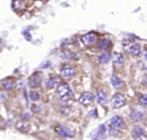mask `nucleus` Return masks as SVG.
<instances>
[{
    "mask_svg": "<svg viewBox=\"0 0 147 140\" xmlns=\"http://www.w3.org/2000/svg\"><path fill=\"white\" fill-rule=\"evenodd\" d=\"M24 35L25 38L28 40V41H30V39H31V35H30L29 32H26V31H25V32H24Z\"/></svg>",
    "mask_w": 147,
    "mask_h": 140,
    "instance_id": "26",
    "label": "nucleus"
},
{
    "mask_svg": "<svg viewBox=\"0 0 147 140\" xmlns=\"http://www.w3.org/2000/svg\"><path fill=\"white\" fill-rule=\"evenodd\" d=\"M51 65V62L49 60H47V61H45L44 62H42L41 64V65L40 66V68L42 69H46L47 68H49Z\"/></svg>",
    "mask_w": 147,
    "mask_h": 140,
    "instance_id": "25",
    "label": "nucleus"
},
{
    "mask_svg": "<svg viewBox=\"0 0 147 140\" xmlns=\"http://www.w3.org/2000/svg\"><path fill=\"white\" fill-rule=\"evenodd\" d=\"M16 127L18 130L24 132H28L30 129V125L25 121H24V120H21V121H18L16 122Z\"/></svg>",
    "mask_w": 147,
    "mask_h": 140,
    "instance_id": "12",
    "label": "nucleus"
},
{
    "mask_svg": "<svg viewBox=\"0 0 147 140\" xmlns=\"http://www.w3.org/2000/svg\"><path fill=\"white\" fill-rule=\"evenodd\" d=\"M115 62L118 64H122L124 62V59H123L122 55L120 54H118L115 57Z\"/></svg>",
    "mask_w": 147,
    "mask_h": 140,
    "instance_id": "20",
    "label": "nucleus"
},
{
    "mask_svg": "<svg viewBox=\"0 0 147 140\" xmlns=\"http://www.w3.org/2000/svg\"><path fill=\"white\" fill-rule=\"evenodd\" d=\"M126 101L122 94H116L111 98V104L115 108H120L124 106Z\"/></svg>",
    "mask_w": 147,
    "mask_h": 140,
    "instance_id": "2",
    "label": "nucleus"
},
{
    "mask_svg": "<svg viewBox=\"0 0 147 140\" xmlns=\"http://www.w3.org/2000/svg\"><path fill=\"white\" fill-rule=\"evenodd\" d=\"M3 86L6 90H11L13 89V84L11 80H5L3 83Z\"/></svg>",
    "mask_w": 147,
    "mask_h": 140,
    "instance_id": "21",
    "label": "nucleus"
},
{
    "mask_svg": "<svg viewBox=\"0 0 147 140\" xmlns=\"http://www.w3.org/2000/svg\"><path fill=\"white\" fill-rule=\"evenodd\" d=\"M143 54H144V58H145L146 60H147V49L144 50V53H143Z\"/></svg>",
    "mask_w": 147,
    "mask_h": 140,
    "instance_id": "29",
    "label": "nucleus"
},
{
    "mask_svg": "<svg viewBox=\"0 0 147 140\" xmlns=\"http://www.w3.org/2000/svg\"><path fill=\"white\" fill-rule=\"evenodd\" d=\"M129 52L133 55L137 56L141 53V47L137 44H134L129 48Z\"/></svg>",
    "mask_w": 147,
    "mask_h": 140,
    "instance_id": "14",
    "label": "nucleus"
},
{
    "mask_svg": "<svg viewBox=\"0 0 147 140\" xmlns=\"http://www.w3.org/2000/svg\"><path fill=\"white\" fill-rule=\"evenodd\" d=\"M111 42L110 40L107 39H101L98 43V47L99 49L103 50V51H105V50H107L109 49L111 47Z\"/></svg>",
    "mask_w": 147,
    "mask_h": 140,
    "instance_id": "11",
    "label": "nucleus"
},
{
    "mask_svg": "<svg viewBox=\"0 0 147 140\" xmlns=\"http://www.w3.org/2000/svg\"><path fill=\"white\" fill-rule=\"evenodd\" d=\"M111 83L112 84L113 87L117 89V88H120L122 87V81L119 77H117V76H113V77L111 79Z\"/></svg>",
    "mask_w": 147,
    "mask_h": 140,
    "instance_id": "15",
    "label": "nucleus"
},
{
    "mask_svg": "<svg viewBox=\"0 0 147 140\" xmlns=\"http://www.w3.org/2000/svg\"><path fill=\"white\" fill-rule=\"evenodd\" d=\"M30 98L32 101H37L40 98V95L37 92L32 91L30 93Z\"/></svg>",
    "mask_w": 147,
    "mask_h": 140,
    "instance_id": "19",
    "label": "nucleus"
},
{
    "mask_svg": "<svg viewBox=\"0 0 147 140\" xmlns=\"http://www.w3.org/2000/svg\"><path fill=\"white\" fill-rule=\"evenodd\" d=\"M139 100L142 104L147 106V95L144 94L143 95V96H141V98H139Z\"/></svg>",
    "mask_w": 147,
    "mask_h": 140,
    "instance_id": "24",
    "label": "nucleus"
},
{
    "mask_svg": "<svg viewBox=\"0 0 147 140\" xmlns=\"http://www.w3.org/2000/svg\"><path fill=\"white\" fill-rule=\"evenodd\" d=\"M129 117L133 121L139 122L142 119V118H143V113H142L141 111H137V110H134L130 113Z\"/></svg>",
    "mask_w": 147,
    "mask_h": 140,
    "instance_id": "9",
    "label": "nucleus"
},
{
    "mask_svg": "<svg viewBox=\"0 0 147 140\" xmlns=\"http://www.w3.org/2000/svg\"><path fill=\"white\" fill-rule=\"evenodd\" d=\"M139 140H147V137L144 135H143V136L139 137Z\"/></svg>",
    "mask_w": 147,
    "mask_h": 140,
    "instance_id": "28",
    "label": "nucleus"
},
{
    "mask_svg": "<svg viewBox=\"0 0 147 140\" xmlns=\"http://www.w3.org/2000/svg\"><path fill=\"white\" fill-rule=\"evenodd\" d=\"M111 125L115 128H120L124 124V121H123L122 118L118 117V116H115V117H113L111 118Z\"/></svg>",
    "mask_w": 147,
    "mask_h": 140,
    "instance_id": "10",
    "label": "nucleus"
},
{
    "mask_svg": "<svg viewBox=\"0 0 147 140\" xmlns=\"http://www.w3.org/2000/svg\"><path fill=\"white\" fill-rule=\"evenodd\" d=\"M42 80V76L40 73H35L31 76L28 84L31 88L35 89L40 87Z\"/></svg>",
    "mask_w": 147,
    "mask_h": 140,
    "instance_id": "3",
    "label": "nucleus"
},
{
    "mask_svg": "<svg viewBox=\"0 0 147 140\" xmlns=\"http://www.w3.org/2000/svg\"><path fill=\"white\" fill-rule=\"evenodd\" d=\"M56 131L57 133L63 137H72L74 136V132L69 128L65 126L60 125L56 128Z\"/></svg>",
    "mask_w": 147,
    "mask_h": 140,
    "instance_id": "4",
    "label": "nucleus"
},
{
    "mask_svg": "<svg viewBox=\"0 0 147 140\" xmlns=\"http://www.w3.org/2000/svg\"><path fill=\"white\" fill-rule=\"evenodd\" d=\"M144 130L143 128L141 126H136L134 130V134H135V136L139 137L144 135Z\"/></svg>",
    "mask_w": 147,
    "mask_h": 140,
    "instance_id": "17",
    "label": "nucleus"
},
{
    "mask_svg": "<svg viewBox=\"0 0 147 140\" xmlns=\"http://www.w3.org/2000/svg\"><path fill=\"white\" fill-rule=\"evenodd\" d=\"M106 132V128L103 124H101L99 126L98 129V135L99 136H103L104 134H105Z\"/></svg>",
    "mask_w": 147,
    "mask_h": 140,
    "instance_id": "22",
    "label": "nucleus"
},
{
    "mask_svg": "<svg viewBox=\"0 0 147 140\" xmlns=\"http://www.w3.org/2000/svg\"><path fill=\"white\" fill-rule=\"evenodd\" d=\"M58 83V79L56 77H52L50 78L45 83V86L47 89H52L56 86V85Z\"/></svg>",
    "mask_w": 147,
    "mask_h": 140,
    "instance_id": "13",
    "label": "nucleus"
},
{
    "mask_svg": "<svg viewBox=\"0 0 147 140\" xmlns=\"http://www.w3.org/2000/svg\"><path fill=\"white\" fill-rule=\"evenodd\" d=\"M30 114L28 112H23L22 114H21L20 118L21 119L24 121H26V120H28L30 118Z\"/></svg>",
    "mask_w": 147,
    "mask_h": 140,
    "instance_id": "23",
    "label": "nucleus"
},
{
    "mask_svg": "<svg viewBox=\"0 0 147 140\" xmlns=\"http://www.w3.org/2000/svg\"><path fill=\"white\" fill-rule=\"evenodd\" d=\"M61 74L65 79H70L75 74V70L72 66L66 65L63 66L61 70Z\"/></svg>",
    "mask_w": 147,
    "mask_h": 140,
    "instance_id": "7",
    "label": "nucleus"
},
{
    "mask_svg": "<svg viewBox=\"0 0 147 140\" xmlns=\"http://www.w3.org/2000/svg\"><path fill=\"white\" fill-rule=\"evenodd\" d=\"M23 5V3L20 0H14L12 3V7L14 9H19L22 8Z\"/></svg>",
    "mask_w": 147,
    "mask_h": 140,
    "instance_id": "18",
    "label": "nucleus"
},
{
    "mask_svg": "<svg viewBox=\"0 0 147 140\" xmlns=\"http://www.w3.org/2000/svg\"><path fill=\"white\" fill-rule=\"evenodd\" d=\"M143 84L144 85V86L147 87V76H146V77L143 79Z\"/></svg>",
    "mask_w": 147,
    "mask_h": 140,
    "instance_id": "27",
    "label": "nucleus"
},
{
    "mask_svg": "<svg viewBox=\"0 0 147 140\" xmlns=\"http://www.w3.org/2000/svg\"><path fill=\"white\" fill-rule=\"evenodd\" d=\"M96 39V34L94 32H90L83 35L81 40L83 43L86 46H90L92 45Z\"/></svg>",
    "mask_w": 147,
    "mask_h": 140,
    "instance_id": "6",
    "label": "nucleus"
},
{
    "mask_svg": "<svg viewBox=\"0 0 147 140\" xmlns=\"http://www.w3.org/2000/svg\"><path fill=\"white\" fill-rule=\"evenodd\" d=\"M94 100V96L92 93L88 92H86L82 93L80 95V98L79 99V102L82 104V105L84 106H88L93 102Z\"/></svg>",
    "mask_w": 147,
    "mask_h": 140,
    "instance_id": "5",
    "label": "nucleus"
},
{
    "mask_svg": "<svg viewBox=\"0 0 147 140\" xmlns=\"http://www.w3.org/2000/svg\"><path fill=\"white\" fill-rule=\"evenodd\" d=\"M96 100L98 103L103 106L107 103V94L103 91H99L96 96Z\"/></svg>",
    "mask_w": 147,
    "mask_h": 140,
    "instance_id": "8",
    "label": "nucleus"
},
{
    "mask_svg": "<svg viewBox=\"0 0 147 140\" xmlns=\"http://www.w3.org/2000/svg\"><path fill=\"white\" fill-rule=\"evenodd\" d=\"M110 60H111V55L109 54H107V53H104V54H101V55L99 56V58H98L99 63H101V64L108 62Z\"/></svg>",
    "mask_w": 147,
    "mask_h": 140,
    "instance_id": "16",
    "label": "nucleus"
},
{
    "mask_svg": "<svg viewBox=\"0 0 147 140\" xmlns=\"http://www.w3.org/2000/svg\"><path fill=\"white\" fill-rule=\"evenodd\" d=\"M57 94L61 100L68 101L73 97V91L67 83H61L57 89Z\"/></svg>",
    "mask_w": 147,
    "mask_h": 140,
    "instance_id": "1",
    "label": "nucleus"
}]
</instances>
